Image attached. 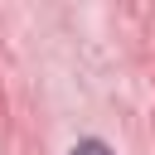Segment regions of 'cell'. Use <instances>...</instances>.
<instances>
[{
    "mask_svg": "<svg viewBox=\"0 0 155 155\" xmlns=\"http://www.w3.org/2000/svg\"><path fill=\"white\" fill-rule=\"evenodd\" d=\"M73 155H111L102 140H82V145H73Z\"/></svg>",
    "mask_w": 155,
    "mask_h": 155,
    "instance_id": "1",
    "label": "cell"
}]
</instances>
